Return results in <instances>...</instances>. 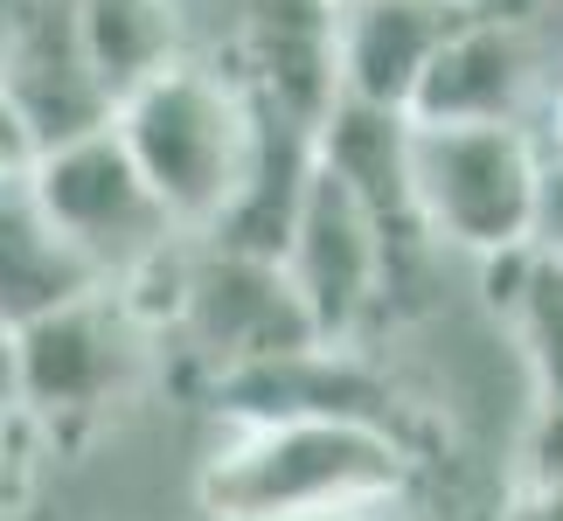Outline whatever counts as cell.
Returning a JSON list of instances; mask_svg holds the SVG:
<instances>
[{
	"label": "cell",
	"mask_w": 563,
	"mask_h": 521,
	"mask_svg": "<svg viewBox=\"0 0 563 521\" xmlns=\"http://www.w3.org/2000/svg\"><path fill=\"white\" fill-rule=\"evenodd\" d=\"M0 410H14V328H0Z\"/></svg>",
	"instance_id": "cell-22"
},
{
	"label": "cell",
	"mask_w": 563,
	"mask_h": 521,
	"mask_svg": "<svg viewBox=\"0 0 563 521\" xmlns=\"http://www.w3.org/2000/svg\"><path fill=\"white\" fill-rule=\"evenodd\" d=\"M167 334L188 347V362L202 376H223V368L320 341L278 257L223 251L209 236H188V251H181V286H175Z\"/></svg>",
	"instance_id": "cell-6"
},
{
	"label": "cell",
	"mask_w": 563,
	"mask_h": 521,
	"mask_svg": "<svg viewBox=\"0 0 563 521\" xmlns=\"http://www.w3.org/2000/svg\"><path fill=\"white\" fill-rule=\"evenodd\" d=\"M481 0H349L341 8V98L410 112L424 63Z\"/></svg>",
	"instance_id": "cell-12"
},
{
	"label": "cell",
	"mask_w": 563,
	"mask_h": 521,
	"mask_svg": "<svg viewBox=\"0 0 563 521\" xmlns=\"http://www.w3.org/2000/svg\"><path fill=\"white\" fill-rule=\"evenodd\" d=\"M529 244L563 257V160H556V154H543V181H536V223H529Z\"/></svg>",
	"instance_id": "cell-20"
},
{
	"label": "cell",
	"mask_w": 563,
	"mask_h": 521,
	"mask_svg": "<svg viewBox=\"0 0 563 521\" xmlns=\"http://www.w3.org/2000/svg\"><path fill=\"white\" fill-rule=\"evenodd\" d=\"M410 181L439 251H515L536 223L543 146L522 119L487 125H410Z\"/></svg>",
	"instance_id": "cell-4"
},
{
	"label": "cell",
	"mask_w": 563,
	"mask_h": 521,
	"mask_svg": "<svg viewBox=\"0 0 563 521\" xmlns=\"http://www.w3.org/2000/svg\"><path fill=\"white\" fill-rule=\"evenodd\" d=\"M230 77L251 104L320 133L341 104V0H244Z\"/></svg>",
	"instance_id": "cell-9"
},
{
	"label": "cell",
	"mask_w": 563,
	"mask_h": 521,
	"mask_svg": "<svg viewBox=\"0 0 563 521\" xmlns=\"http://www.w3.org/2000/svg\"><path fill=\"white\" fill-rule=\"evenodd\" d=\"M202 403L223 424H278V418H362L410 439V410L397 397V383L362 355V347L341 341H307L286 347V355L223 368V376H202Z\"/></svg>",
	"instance_id": "cell-7"
},
{
	"label": "cell",
	"mask_w": 563,
	"mask_h": 521,
	"mask_svg": "<svg viewBox=\"0 0 563 521\" xmlns=\"http://www.w3.org/2000/svg\"><path fill=\"white\" fill-rule=\"evenodd\" d=\"M146 320L125 307V292L104 286L63 299V307L35 313L14 328V403L42 439H77L98 418H112V403L133 397L146 368Z\"/></svg>",
	"instance_id": "cell-3"
},
{
	"label": "cell",
	"mask_w": 563,
	"mask_h": 521,
	"mask_svg": "<svg viewBox=\"0 0 563 521\" xmlns=\"http://www.w3.org/2000/svg\"><path fill=\"white\" fill-rule=\"evenodd\" d=\"M501 320H508V334L529 362L536 397L563 403V257L556 251H529L522 292H515V307Z\"/></svg>",
	"instance_id": "cell-16"
},
{
	"label": "cell",
	"mask_w": 563,
	"mask_h": 521,
	"mask_svg": "<svg viewBox=\"0 0 563 521\" xmlns=\"http://www.w3.org/2000/svg\"><path fill=\"white\" fill-rule=\"evenodd\" d=\"M313 167H320L313 125H292V119L265 112V104H251L244 174H236L230 202L216 209V223L202 236H209V244H223V251L286 257L292 223H299V202H307V188H313Z\"/></svg>",
	"instance_id": "cell-13"
},
{
	"label": "cell",
	"mask_w": 563,
	"mask_h": 521,
	"mask_svg": "<svg viewBox=\"0 0 563 521\" xmlns=\"http://www.w3.org/2000/svg\"><path fill=\"white\" fill-rule=\"evenodd\" d=\"M21 188L56 223V236H70L98 265V278H133L140 265H154L161 251H175L188 236L161 209V195L146 188V174L133 167V154H125V140L112 125L77 133L63 146H42V160Z\"/></svg>",
	"instance_id": "cell-5"
},
{
	"label": "cell",
	"mask_w": 563,
	"mask_h": 521,
	"mask_svg": "<svg viewBox=\"0 0 563 521\" xmlns=\"http://www.w3.org/2000/svg\"><path fill=\"white\" fill-rule=\"evenodd\" d=\"M0 84L29 112L42 146L112 125V98L84 63L70 0H14V14H0Z\"/></svg>",
	"instance_id": "cell-10"
},
{
	"label": "cell",
	"mask_w": 563,
	"mask_h": 521,
	"mask_svg": "<svg viewBox=\"0 0 563 521\" xmlns=\"http://www.w3.org/2000/svg\"><path fill=\"white\" fill-rule=\"evenodd\" d=\"M341 521H404V501L397 508H369V514H341Z\"/></svg>",
	"instance_id": "cell-24"
},
{
	"label": "cell",
	"mask_w": 563,
	"mask_h": 521,
	"mask_svg": "<svg viewBox=\"0 0 563 521\" xmlns=\"http://www.w3.org/2000/svg\"><path fill=\"white\" fill-rule=\"evenodd\" d=\"M278 265H286L320 341H341V347L369 341V328L383 320V236L369 223V209L328 167H313V188L299 202L292 244Z\"/></svg>",
	"instance_id": "cell-8"
},
{
	"label": "cell",
	"mask_w": 563,
	"mask_h": 521,
	"mask_svg": "<svg viewBox=\"0 0 563 521\" xmlns=\"http://www.w3.org/2000/svg\"><path fill=\"white\" fill-rule=\"evenodd\" d=\"M230 439L202 466L209 521H341L397 508L418 480V445L362 418L223 424Z\"/></svg>",
	"instance_id": "cell-1"
},
{
	"label": "cell",
	"mask_w": 563,
	"mask_h": 521,
	"mask_svg": "<svg viewBox=\"0 0 563 521\" xmlns=\"http://www.w3.org/2000/svg\"><path fill=\"white\" fill-rule=\"evenodd\" d=\"M70 14H77L84 63H91V77L104 84L112 104L181 56L175 0H70Z\"/></svg>",
	"instance_id": "cell-15"
},
{
	"label": "cell",
	"mask_w": 563,
	"mask_h": 521,
	"mask_svg": "<svg viewBox=\"0 0 563 521\" xmlns=\"http://www.w3.org/2000/svg\"><path fill=\"white\" fill-rule=\"evenodd\" d=\"M550 154L563 160V91H556V112H550Z\"/></svg>",
	"instance_id": "cell-23"
},
{
	"label": "cell",
	"mask_w": 563,
	"mask_h": 521,
	"mask_svg": "<svg viewBox=\"0 0 563 521\" xmlns=\"http://www.w3.org/2000/svg\"><path fill=\"white\" fill-rule=\"evenodd\" d=\"M341 8H349V0H341Z\"/></svg>",
	"instance_id": "cell-25"
},
{
	"label": "cell",
	"mask_w": 563,
	"mask_h": 521,
	"mask_svg": "<svg viewBox=\"0 0 563 521\" xmlns=\"http://www.w3.org/2000/svg\"><path fill=\"white\" fill-rule=\"evenodd\" d=\"M42 431L21 418V403L14 410H0V521L29 508V487H35V459H42Z\"/></svg>",
	"instance_id": "cell-17"
},
{
	"label": "cell",
	"mask_w": 563,
	"mask_h": 521,
	"mask_svg": "<svg viewBox=\"0 0 563 521\" xmlns=\"http://www.w3.org/2000/svg\"><path fill=\"white\" fill-rule=\"evenodd\" d=\"M35 160H42V140H35L29 112L8 98V84H0V188H8V181H29Z\"/></svg>",
	"instance_id": "cell-19"
},
{
	"label": "cell",
	"mask_w": 563,
	"mask_h": 521,
	"mask_svg": "<svg viewBox=\"0 0 563 521\" xmlns=\"http://www.w3.org/2000/svg\"><path fill=\"white\" fill-rule=\"evenodd\" d=\"M501 521H563V494H550V487H522Z\"/></svg>",
	"instance_id": "cell-21"
},
{
	"label": "cell",
	"mask_w": 563,
	"mask_h": 521,
	"mask_svg": "<svg viewBox=\"0 0 563 521\" xmlns=\"http://www.w3.org/2000/svg\"><path fill=\"white\" fill-rule=\"evenodd\" d=\"M112 133L125 140L146 188L161 195V209L188 236H202L216 223V209L230 202L236 174H244L251 98L230 70L175 56L161 77H146L140 91H125L112 104Z\"/></svg>",
	"instance_id": "cell-2"
},
{
	"label": "cell",
	"mask_w": 563,
	"mask_h": 521,
	"mask_svg": "<svg viewBox=\"0 0 563 521\" xmlns=\"http://www.w3.org/2000/svg\"><path fill=\"white\" fill-rule=\"evenodd\" d=\"M91 286H104L98 265L70 236H56V223L29 202V188L21 181L0 188V328H21V320L49 313Z\"/></svg>",
	"instance_id": "cell-14"
},
{
	"label": "cell",
	"mask_w": 563,
	"mask_h": 521,
	"mask_svg": "<svg viewBox=\"0 0 563 521\" xmlns=\"http://www.w3.org/2000/svg\"><path fill=\"white\" fill-rule=\"evenodd\" d=\"M536 91V56L529 35L508 14H494L487 0L460 29L439 42V56L424 63L418 91H410V125H487V119H522Z\"/></svg>",
	"instance_id": "cell-11"
},
{
	"label": "cell",
	"mask_w": 563,
	"mask_h": 521,
	"mask_svg": "<svg viewBox=\"0 0 563 521\" xmlns=\"http://www.w3.org/2000/svg\"><path fill=\"white\" fill-rule=\"evenodd\" d=\"M522 487H550L563 494V403L536 397V418L522 431Z\"/></svg>",
	"instance_id": "cell-18"
}]
</instances>
